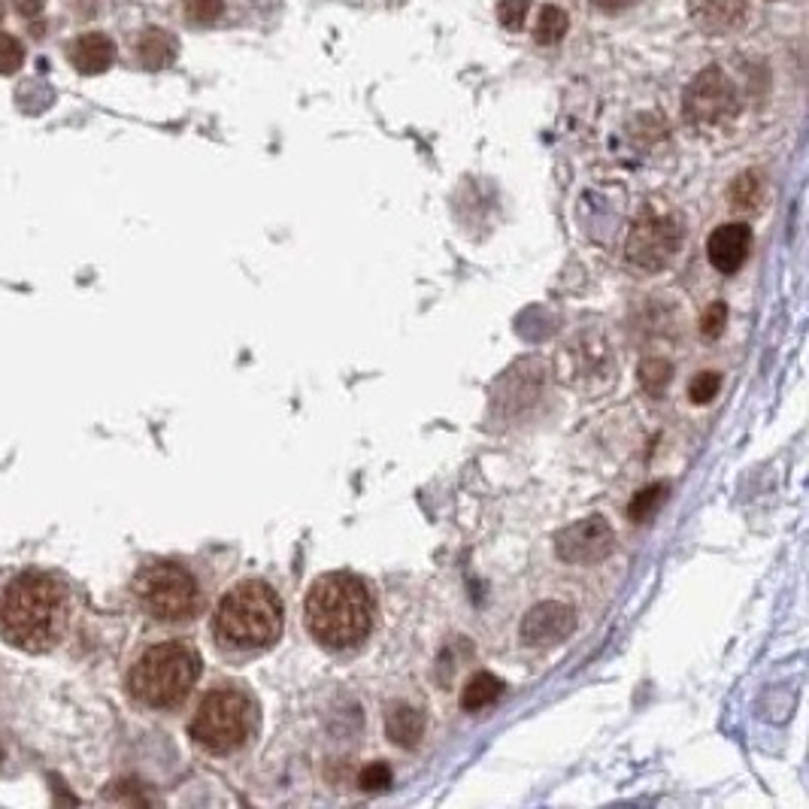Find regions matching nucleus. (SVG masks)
Here are the masks:
<instances>
[{
  "label": "nucleus",
  "instance_id": "1",
  "mask_svg": "<svg viewBox=\"0 0 809 809\" xmlns=\"http://www.w3.org/2000/svg\"><path fill=\"white\" fill-rule=\"evenodd\" d=\"M67 591L56 577L28 570L0 598V631L24 652H46L64 631Z\"/></svg>",
  "mask_w": 809,
  "mask_h": 809
},
{
  "label": "nucleus",
  "instance_id": "16",
  "mask_svg": "<svg viewBox=\"0 0 809 809\" xmlns=\"http://www.w3.org/2000/svg\"><path fill=\"white\" fill-rule=\"evenodd\" d=\"M765 198V177L758 170H746L740 177L731 182V191H728V200H731L733 210L752 212L758 210V203Z\"/></svg>",
  "mask_w": 809,
  "mask_h": 809
},
{
  "label": "nucleus",
  "instance_id": "9",
  "mask_svg": "<svg viewBox=\"0 0 809 809\" xmlns=\"http://www.w3.org/2000/svg\"><path fill=\"white\" fill-rule=\"evenodd\" d=\"M612 546H616V533H612L610 521L600 519V516L577 521V525H570L567 531L555 537L558 558L570 561V565H595V561H603L612 552Z\"/></svg>",
  "mask_w": 809,
  "mask_h": 809
},
{
  "label": "nucleus",
  "instance_id": "4",
  "mask_svg": "<svg viewBox=\"0 0 809 809\" xmlns=\"http://www.w3.org/2000/svg\"><path fill=\"white\" fill-rule=\"evenodd\" d=\"M200 677V658L186 643H158L131 670L133 698L146 707H177Z\"/></svg>",
  "mask_w": 809,
  "mask_h": 809
},
{
  "label": "nucleus",
  "instance_id": "21",
  "mask_svg": "<svg viewBox=\"0 0 809 809\" xmlns=\"http://www.w3.org/2000/svg\"><path fill=\"white\" fill-rule=\"evenodd\" d=\"M24 64V49L12 33H0V77H10Z\"/></svg>",
  "mask_w": 809,
  "mask_h": 809
},
{
  "label": "nucleus",
  "instance_id": "8",
  "mask_svg": "<svg viewBox=\"0 0 809 809\" xmlns=\"http://www.w3.org/2000/svg\"><path fill=\"white\" fill-rule=\"evenodd\" d=\"M679 243H682V228L677 216L646 210L628 237V261L640 270H661L673 261Z\"/></svg>",
  "mask_w": 809,
  "mask_h": 809
},
{
  "label": "nucleus",
  "instance_id": "12",
  "mask_svg": "<svg viewBox=\"0 0 809 809\" xmlns=\"http://www.w3.org/2000/svg\"><path fill=\"white\" fill-rule=\"evenodd\" d=\"M573 631V612L565 603H543L528 612L521 625V637L531 646L561 643L567 633Z\"/></svg>",
  "mask_w": 809,
  "mask_h": 809
},
{
  "label": "nucleus",
  "instance_id": "10",
  "mask_svg": "<svg viewBox=\"0 0 809 809\" xmlns=\"http://www.w3.org/2000/svg\"><path fill=\"white\" fill-rule=\"evenodd\" d=\"M752 249V228L743 222H728L716 228L707 240V256L719 273H737Z\"/></svg>",
  "mask_w": 809,
  "mask_h": 809
},
{
  "label": "nucleus",
  "instance_id": "6",
  "mask_svg": "<svg viewBox=\"0 0 809 809\" xmlns=\"http://www.w3.org/2000/svg\"><path fill=\"white\" fill-rule=\"evenodd\" d=\"M133 588L143 610L158 621H186L198 612V582L186 567L170 561L146 567Z\"/></svg>",
  "mask_w": 809,
  "mask_h": 809
},
{
  "label": "nucleus",
  "instance_id": "17",
  "mask_svg": "<svg viewBox=\"0 0 809 809\" xmlns=\"http://www.w3.org/2000/svg\"><path fill=\"white\" fill-rule=\"evenodd\" d=\"M503 695V682L498 677H491V673H477V677L467 682V688L461 691V707L467 712H477L488 703H495V700Z\"/></svg>",
  "mask_w": 809,
  "mask_h": 809
},
{
  "label": "nucleus",
  "instance_id": "11",
  "mask_svg": "<svg viewBox=\"0 0 809 809\" xmlns=\"http://www.w3.org/2000/svg\"><path fill=\"white\" fill-rule=\"evenodd\" d=\"M688 16L698 24V31L725 37L746 22L749 0H688Z\"/></svg>",
  "mask_w": 809,
  "mask_h": 809
},
{
  "label": "nucleus",
  "instance_id": "25",
  "mask_svg": "<svg viewBox=\"0 0 809 809\" xmlns=\"http://www.w3.org/2000/svg\"><path fill=\"white\" fill-rule=\"evenodd\" d=\"M358 786L364 788V791H382V788L391 786V770L377 761V765H370L364 773L358 777Z\"/></svg>",
  "mask_w": 809,
  "mask_h": 809
},
{
  "label": "nucleus",
  "instance_id": "3",
  "mask_svg": "<svg viewBox=\"0 0 809 809\" xmlns=\"http://www.w3.org/2000/svg\"><path fill=\"white\" fill-rule=\"evenodd\" d=\"M216 633L233 649H267L282 633V600L261 579L240 582L216 610Z\"/></svg>",
  "mask_w": 809,
  "mask_h": 809
},
{
  "label": "nucleus",
  "instance_id": "15",
  "mask_svg": "<svg viewBox=\"0 0 809 809\" xmlns=\"http://www.w3.org/2000/svg\"><path fill=\"white\" fill-rule=\"evenodd\" d=\"M137 56H140V64L146 70H164V67L173 64V58H177V40L170 37V33L158 31H146L140 37V43H137Z\"/></svg>",
  "mask_w": 809,
  "mask_h": 809
},
{
  "label": "nucleus",
  "instance_id": "28",
  "mask_svg": "<svg viewBox=\"0 0 809 809\" xmlns=\"http://www.w3.org/2000/svg\"><path fill=\"white\" fill-rule=\"evenodd\" d=\"M591 3L603 12H621V10H628L633 0H591Z\"/></svg>",
  "mask_w": 809,
  "mask_h": 809
},
{
  "label": "nucleus",
  "instance_id": "29",
  "mask_svg": "<svg viewBox=\"0 0 809 809\" xmlns=\"http://www.w3.org/2000/svg\"><path fill=\"white\" fill-rule=\"evenodd\" d=\"M0 16H3V12H0Z\"/></svg>",
  "mask_w": 809,
  "mask_h": 809
},
{
  "label": "nucleus",
  "instance_id": "20",
  "mask_svg": "<svg viewBox=\"0 0 809 809\" xmlns=\"http://www.w3.org/2000/svg\"><path fill=\"white\" fill-rule=\"evenodd\" d=\"M182 10L191 24H212L222 19L224 0H186Z\"/></svg>",
  "mask_w": 809,
  "mask_h": 809
},
{
  "label": "nucleus",
  "instance_id": "7",
  "mask_svg": "<svg viewBox=\"0 0 809 809\" xmlns=\"http://www.w3.org/2000/svg\"><path fill=\"white\" fill-rule=\"evenodd\" d=\"M682 112L695 128H719L740 112V94L721 67H703L691 79L682 100Z\"/></svg>",
  "mask_w": 809,
  "mask_h": 809
},
{
  "label": "nucleus",
  "instance_id": "24",
  "mask_svg": "<svg viewBox=\"0 0 809 809\" xmlns=\"http://www.w3.org/2000/svg\"><path fill=\"white\" fill-rule=\"evenodd\" d=\"M719 386H721L719 373H710V370H707V373H700V377L688 386V398L695 400V403H710V400L716 398Z\"/></svg>",
  "mask_w": 809,
  "mask_h": 809
},
{
  "label": "nucleus",
  "instance_id": "27",
  "mask_svg": "<svg viewBox=\"0 0 809 809\" xmlns=\"http://www.w3.org/2000/svg\"><path fill=\"white\" fill-rule=\"evenodd\" d=\"M46 7V0H12V10L24 16V19H33V16H40Z\"/></svg>",
  "mask_w": 809,
  "mask_h": 809
},
{
  "label": "nucleus",
  "instance_id": "14",
  "mask_svg": "<svg viewBox=\"0 0 809 809\" xmlns=\"http://www.w3.org/2000/svg\"><path fill=\"white\" fill-rule=\"evenodd\" d=\"M386 731H389L391 743L403 746V749H412V746L421 740L425 719H421L419 710H412L407 703H398V707H391L389 716H386Z\"/></svg>",
  "mask_w": 809,
  "mask_h": 809
},
{
  "label": "nucleus",
  "instance_id": "5",
  "mask_svg": "<svg viewBox=\"0 0 809 809\" xmlns=\"http://www.w3.org/2000/svg\"><path fill=\"white\" fill-rule=\"evenodd\" d=\"M256 703L240 688H212L191 719V737L207 752H237L256 733Z\"/></svg>",
  "mask_w": 809,
  "mask_h": 809
},
{
  "label": "nucleus",
  "instance_id": "23",
  "mask_svg": "<svg viewBox=\"0 0 809 809\" xmlns=\"http://www.w3.org/2000/svg\"><path fill=\"white\" fill-rule=\"evenodd\" d=\"M640 379H643V386L652 394H658L661 389H667V382H670V364L661 361V358H655V361H643L640 367Z\"/></svg>",
  "mask_w": 809,
  "mask_h": 809
},
{
  "label": "nucleus",
  "instance_id": "19",
  "mask_svg": "<svg viewBox=\"0 0 809 809\" xmlns=\"http://www.w3.org/2000/svg\"><path fill=\"white\" fill-rule=\"evenodd\" d=\"M665 498H667V486L655 482V486L643 488V491H640V495L631 500V507H628V516H631V521H646L655 510H658V503H661Z\"/></svg>",
  "mask_w": 809,
  "mask_h": 809
},
{
  "label": "nucleus",
  "instance_id": "13",
  "mask_svg": "<svg viewBox=\"0 0 809 809\" xmlns=\"http://www.w3.org/2000/svg\"><path fill=\"white\" fill-rule=\"evenodd\" d=\"M112 61H116V43L107 33H82L70 43V64L82 77H98L103 70H110Z\"/></svg>",
  "mask_w": 809,
  "mask_h": 809
},
{
  "label": "nucleus",
  "instance_id": "18",
  "mask_svg": "<svg viewBox=\"0 0 809 809\" xmlns=\"http://www.w3.org/2000/svg\"><path fill=\"white\" fill-rule=\"evenodd\" d=\"M567 28H570V19H567V12L561 7H543L540 16H537V28H533V40L540 46H555L561 43L567 37Z\"/></svg>",
  "mask_w": 809,
  "mask_h": 809
},
{
  "label": "nucleus",
  "instance_id": "22",
  "mask_svg": "<svg viewBox=\"0 0 809 809\" xmlns=\"http://www.w3.org/2000/svg\"><path fill=\"white\" fill-rule=\"evenodd\" d=\"M528 10H531V0H500L498 3V19L503 28L510 31H519L525 19H528Z\"/></svg>",
  "mask_w": 809,
  "mask_h": 809
},
{
  "label": "nucleus",
  "instance_id": "2",
  "mask_svg": "<svg viewBox=\"0 0 809 809\" xmlns=\"http://www.w3.org/2000/svg\"><path fill=\"white\" fill-rule=\"evenodd\" d=\"M307 625L328 649H349L364 640L373 625V600L364 579L352 573H328L316 579L307 598Z\"/></svg>",
  "mask_w": 809,
  "mask_h": 809
},
{
  "label": "nucleus",
  "instance_id": "26",
  "mask_svg": "<svg viewBox=\"0 0 809 809\" xmlns=\"http://www.w3.org/2000/svg\"><path fill=\"white\" fill-rule=\"evenodd\" d=\"M725 319H728V307L725 303H716L712 310H707L703 322H700V333L703 337H719L725 331Z\"/></svg>",
  "mask_w": 809,
  "mask_h": 809
}]
</instances>
